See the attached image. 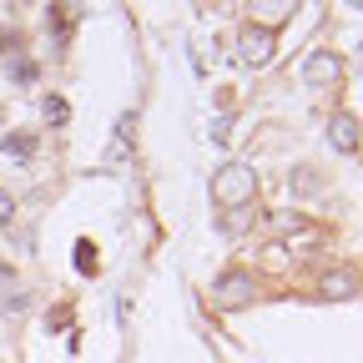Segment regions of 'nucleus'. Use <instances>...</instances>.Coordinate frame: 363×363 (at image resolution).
Masks as SVG:
<instances>
[{"label": "nucleus", "mask_w": 363, "mask_h": 363, "mask_svg": "<svg viewBox=\"0 0 363 363\" xmlns=\"http://www.w3.org/2000/svg\"><path fill=\"white\" fill-rule=\"evenodd\" d=\"M252 187H257V177H252V167H242V162H233V167L217 177V197H222V202H247Z\"/></svg>", "instance_id": "1"}, {"label": "nucleus", "mask_w": 363, "mask_h": 363, "mask_svg": "<svg viewBox=\"0 0 363 363\" xmlns=\"http://www.w3.org/2000/svg\"><path fill=\"white\" fill-rule=\"evenodd\" d=\"M238 61L242 66H267L272 61V35L267 30H247L242 45H238Z\"/></svg>", "instance_id": "2"}, {"label": "nucleus", "mask_w": 363, "mask_h": 363, "mask_svg": "<svg viewBox=\"0 0 363 363\" xmlns=\"http://www.w3.org/2000/svg\"><path fill=\"white\" fill-rule=\"evenodd\" d=\"M338 71H343V61H338L333 51H318V56H308V66H303V76H308L313 86H328V81H338Z\"/></svg>", "instance_id": "3"}, {"label": "nucleus", "mask_w": 363, "mask_h": 363, "mask_svg": "<svg viewBox=\"0 0 363 363\" xmlns=\"http://www.w3.org/2000/svg\"><path fill=\"white\" fill-rule=\"evenodd\" d=\"M247 298H252V283L242 278V272L222 278V288H217V303H222V308H238V303H247Z\"/></svg>", "instance_id": "4"}, {"label": "nucleus", "mask_w": 363, "mask_h": 363, "mask_svg": "<svg viewBox=\"0 0 363 363\" xmlns=\"http://www.w3.org/2000/svg\"><path fill=\"white\" fill-rule=\"evenodd\" d=\"M252 16H257L262 26H283V21L293 16V0H252Z\"/></svg>", "instance_id": "5"}, {"label": "nucleus", "mask_w": 363, "mask_h": 363, "mask_svg": "<svg viewBox=\"0 0 363 363\" xmlns=\"http://www.w3.org/2000/svg\"><path fill=\"white\" fill-rule=\"evenodd\" d=\"M328 136H333V147H343V152H353V147H358V121H353V116H333V126H328Z\"/></svg>", "instance_id": "6"}, {"label": "nucleus", "mask_w": 363, "mask_h": 363, "mask_svg": "<svg viewBox=\"0 0 363 363\" xmlns=\"http://www.w3.org/2000/svg\"><path fill=\"white\" fill-rule=\"evenodd\" d=\"M6 217H11V197H6V192H0V222H6Z\"/></svg>", "instance_id": "7"}, {"label": "nucleus", "mask_w": 363, "mask_h": 363, "mask_svg": "<svg viewBox=\"0 0 363 363\" xmlns=\"http://www.w3.org/2000/svg\"><path fill=\"white\" fill-rule=\"evenodd\" d=\"M353 6H363V0H353Z\"/></svg>", "instance_id": "8"}]
</instances>
